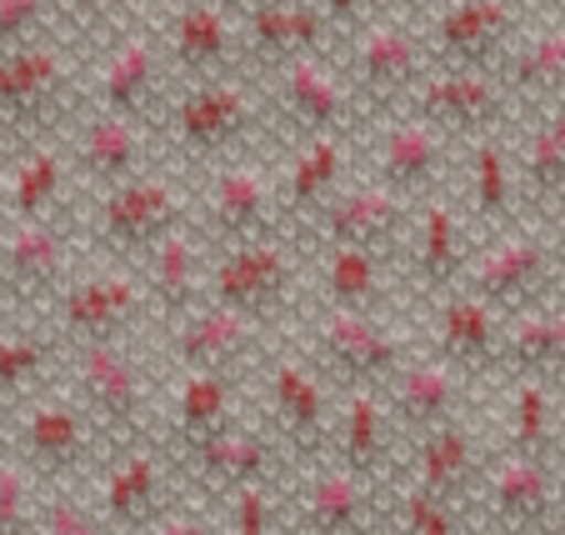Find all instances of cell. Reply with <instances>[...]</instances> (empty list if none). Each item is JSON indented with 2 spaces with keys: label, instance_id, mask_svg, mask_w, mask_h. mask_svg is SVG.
Instances as JSON below:
<instances>
[{
  "label": "cell",
  "instance_id": "cell-40",
  "mask_svg": "<svg viewBox=\"0 0 565 535\" xmlns=\"http://www.w3.org/2000/svg\"><path fill=\"white\" fill-rule=\"evenodd\" d=\"M81 171L100 185H116L126 175L140 171V120L136 116H116V110H100L86 130H81Z\"/></svg>",
  "mask_w": 565,
  "mask_h": 535
},
{
  "label": "cell",
  "instance_id": "cell-53",
  "mask_svg": "<svg viewBox=\"0 0 565 535\" xmlns=\"http://www.w3.org/2000/svg\"><path fill=\"white\" fill-rule=\"evenodd\" d=\"M345 535H381V531H345Z\"/></svg>",
  "mask_w": 565,
  "mask_h": 535
},
{
  "label": "cell",
  "instance_id": "cell-15",
  "mask_svg": "<svg viewBox=\"0 0 565 535\" xmlns=\"http://www.w3.org/2000/svg\"><path fill=\"white\" fill-rule=\"evenodd\" d=\"M375 390H381V400H385V410H391L401 440H411V436H420V430L440 426V420L466 416L470 375L456 371L450 361H440V355L416 351L391 381H385V386H375Z\"/></svg>",
  "mask_w": 565,
  "mask_h": 535
},
{
  "label": "cell",
  "instance_id": "cell-7",
  "mask_svg": "<svg viewBox=\"0 0 565 535\" xmlns=\"http://www.w3.org/2000/svg\"><path fill=\"white\" fill-rule=\"evenodd\" d=\"M280 446L270 440V430L260 426V420H235V426L215 430L211 440H201V446L191 450H171V466L175 475H181L185 491H195L205 501V495H215L221 501L225 491H235V485H250V481H276L280 475Z\"/></svg>",
  "mask_w": 565,
  "mask_h": 535
},
{
  "label": "cell",
  "instance_id": "cell-31",
  "mask_svg": "<svg viewBox=\"0 0 565 535\" xmlns=\"http://www.w3.org/2000/svg\"><path fill=\"white\" fill-rule=\"evenodd\" d=\"M416 71H420V45L406 25L381 21L355 41V86L365 96H381V100L401 96L416 81Z\"/></svg>",
  "mask_w": 565,
  "mask_h": 535
},
{
  "label": "cell",
  "instance_id": "cell-22",
  "mask_svg": "<svg viewBox=\"0 0 565 535\" xmlns=\"http://www.w3.org/2000/svg\"><path fill=\"white\" fill-rule=\"evenodd\" d=\"M65 280V240L55 225L41 221H15L6 236H0V306L6 296L35 306V300H51Z\"/></svg>",
  "mask_w": 565,
  "mask_h": 535
},
{
  "label": "cell",
  "instance_id": "cell-19",
  "mask_svg": "<svg viewBox=\"0 0 565 535\" xmlns=\"http://www.w3.org/2000/svg\"><path fill=\"white\" fill-rule=\"evenodd\" d=\"M241 420V371H181L160 410L166 450H191Z\"/></svg>",
  "mask_w": 565,
  "mask_h": 535
},
{
  "label": "cell",
  "instance_id": "cell-48",
  "mask_svg": "<svg viewBox=\"0 0 565 535\" xmlns=\"http://www.w3.org/2000/svg\"><path fill=\"white\" fill-rule=\"evenodd\" d=\"M140 535H221V521H215L211 511H201L195 501H185V495H181V501L166 505V511H160Z\"/></svg>",
  "mask_w": 565,
  "mask_h": 535
},
{
  "label": "cell",
  "instance_id": "cell-47",
  "mask_svg": "<svg viewBox=\"0 0 565 535\" xmlns=\"http://www.w3.org/2000/svg\"><path fill=\"white\" fill-rule=\"evenodd\" d=\"M35 535H110V525L100 521L96 505L81 501L75 485H51V495H41Z\"/></svg>",
  "mask_w": 565,
  "mask_h": 535
},
{
  "label": "cell",
  "instance_id": "cell-13",
  "mask_svg": "<svg viewBox=\"0 0 565 535\" xmlns=\"http://www.w3.org/2000/svg\"><path fill=\"white\" fill-rule=\"evenodd\" d=\"M71 100V61L45 41H21L0 51V126L41 130Z\"/></svg>",
  "mask_w": 565,
  "mask_h": 535
},
{
  "label": "cell",
  "instance_id": "cell-36",
  "mask_svg": "<svg viewBox=\"0 0 565 535\" xmlns=\"http://www.w3.org/2000/svg\"><path fill=\"white\" fill-rule=\"evenodd\" d=\"M470 505H456L446 495H430L420 485L395 475L381 495V535H466Z\"/></svg>",
  "mask_w": 565,
  "mask_h": 535
},
{
  "label": "cell",
  "instance_id": "cell-23",
  "mask_svg": "<svg viewBox=\"0 0 565 535\" xmlns=\"http://www.w3.org/2000/svg\"><path fill=\"white\" fill-rule=\"evenodd\" d=\"M320 236L331 246H361V250H391L406 231V195L391 191V185L371 181V185H355L345 195H331L320 205Z\"/></svg>",
  "mask_w": 565,
  "mask_h": 535
},
{
  "label": "cell",
  "instance_id": "cell-2",
  "mask_svg": "<svg viewBox=\"0 0 565 535\" xmlns=\"http://www.w3.org/2000/svg\"><path fill=\"white\" fill-rule=\"evenodd\" d=\"M256 365H260V406H266L260 426L270 430L280 456H290L296 466H320L326 450H331L341 386L306 351H286V345L266 351Z\"/></svg>",
  "mask_w": 565,
  "mask_h": 535
},
{
  "label": "cell",
  "instance_id": "cell-51",
  "mask_svg": "<svg viewBox=\"0 0 565 535\" xmlns=\"http://www.w3.org/2000/svg\"><path fill=\"white\" fill-rule=\"evenodd\" d=\"M71 11H81V15H96V21H106V15H120L130 6V0H65Z\"/></svg>",
  "mask_w": 565,
  "mask_h": 535
},
{
  "label": "cell",
  "instance_id": "cell-6",
  "mask_svg": "<svg viewBox=\"0 0 565 535\" xmlns=\"http://www.w3.org/2000/svg\"><path fill=\"white\" fill-rule=\"evenodd\" d=\"M181 475L171 466V450L160 440H136V446H120L100 461V491H96V511L110 525V535H140L150 521L175 495Z\"/></svg>",
  "mask_w": 565,
  "mask_h": 535
},
{
  "label": "cell",
  "instance_id": "cell-5",
  "mask_svg": "<svg viewBox=\"0 0 565 535\" xmlns=\"http://www.w3.org/2000/svg\"><path fill=\"white\" fill-rule=\"evenodd\" d=\"M470 511H486L491 531L555 535L561 531V471L551 456L501 450L480 471V491Z\"/></svg>",
  "mask_w": 565,
  "mask_h": 535
},
{
  "label": "cell",
  "instance_id": "cell-12",
  "mask_svg": "<svg viewBox=\"0 0 565 535\" xmlns=\"http://www.w3.org/2000/svg\"><path fill=\"white\" fill-rule=\"evenodd\" d=\"M381 495L385 485L345 471L335 461L310 466V475L290 495V525L296 535H345V531H375L381 525Z\"/></svg>",
  "mask_w": 565,
  "mask_h": 535
},
{
  "label": "cell",
  "instance_id": "cell-39",
  "mask_svg": "<svg viewBox=\"0 0 565 535\" xmlns=\"http://www.w3.org/2000/svg\"><path fill=\"white\" fill-rule=\"evenodd\" d=\"M341 165H345L341 130L310 136V146L296 150V161H290V171H286L280 205H286L290 215H320V205L331 201L335 185H341Z\"/></svg>",
  "mask_w": 565,
  "mask_h": 535
},
{
  "label": "cell",
  "instance_id": "cell-3",
  "mask_svg": "<svg viewBox=\"0 0 565 535\" xmlns=\"http://www.w3.org/2000/svg\"><path fill=\"white\" fill-rule=\"evenodd\" d=\"M11 456L41 485H75L100 471L110 456L96 420L75 406L71 390H35L21 406H11Z\"/></svg>",
  "mask_w": 565,
  "mask_h": 535
},
{
  "label": "cell",
  "instance_id": "cell-37",
  "mask_svg": "<svg viewBox=\"0 0 565 535\" xmlns=\"http://www.w3.org/2000/svg\"><path fill=\"white\" fill-rule=\"evenodd\" d=\"M156 81H160V55L146 35H126V41L110 51L106 71H100V86L96 100L100 110H116V116H136L150 106L156 96Z\"/></svg>",
  "mask_w": 565,
  "mask_h": 535
},
{
  "label": "cell",
  "instance_id": "cell-57",
  "mask_svg": "<svg viewBox=\"0 0 565 535\" xmlns=\"http://www.w3.org/2000/svg\"><path fill=\"white\" fill-rule=\"evenodd\" d=\"M0 325H6V321H0Z\"/></svg>",
  "mask_w": 565,
  "mask_h": 535
},
{
  "label": "cell",
  "instance_id": "cell-54",
  "mask_svg": "<svg viewBox=\"0 0 565 535\" xmlns=\"http://www.w3.org/2000/svg\"><path fill=\"white\" fill-rule=\"evenodd\" d=\"M561 266H565V240H561Z\"/></svg>",
  "mask_w": 565,
  "mask_h": 535
},
{
  "label": "cell",
  "instance_id": "cell-55",
  "mask_svg": "<svg viewBox=\"0 0 565 535\" xmlns=\"http://www.w3.org/2000/svg\"><path fill=\"white\" fill-rule=\"evenodd\" d=\"M491 535H515V531H491Z\"/></svg>",
  "mask_w": 565,
  "mask_h": 535
},
{
  "label": "cell",
  "instance_id": "cell-29",
  "mask_svg": "<svg viewBox=\"0 0 565 535\" xmlns=\"http://www.w3.org/2000/svg\"><path fill=\"white\" fill-rule=\"evenodd\" d=\"M326 41V15L306 0H256L246 6V45L260 61L286 65L290 55H316Z\"/></svg>",
  "mask_w": 565,
  "mask_h": 535
},
{
  "label": "cell",
  "instance_id": "cell-49",
  "mask_svg": "<svg viewBox=\"0 0 565 535\" xmlns=\"http://www.w3.org/2000/svg\"><path fill=\"white\" fill-rule=\"evenodd\" d=\"M51 0H0V51L31 41Z\"/></svg>",
  "mask_w": 565,
  "mask_h": 535
},
{
  "label": "cell",
  "instance_id": "cell-11",
  "mask_svg": "<svg viewBox=\"0 0 565 535\" xmlns=\"http://www.w3.org/2000/svg\"><path fill=\"white\" fill-rule=\"evenodd\" d=\"M100 240L110 250H126V256H146L166 231L185 225V191L171 175H126V181L106 185V201H100Z\"/></svg>",
  "mask_w": 565,
  "mask_h": 535
},
{
  "label": "cell",
  "instance_id": "cell-14",
  "mask_svg": "<svg viewBox=\"0 0 565 535\" xmlns=\"http://www.w3.org/2000/svg\"><path fill=\"white\" fill-rule=\"evenodd\" d=\"M395 440H401V430H395L381 390L375 386H341V400H335V430H331V450H326V461L345 466V471L365 475V481H375V485H391L395 475H401Z\"/></svg>",
  "mask_w": 565,
  "mask_h": 535
},
{
  "label": "cell",
  "instance_id": "cell-20",
  "mask_svg": "<svg viewBox=\"0 0 565 535\" xmlns=\"http://www.w3.org/2000/svg\"><path fill=\"white\" fill-rule=\"evenodd\" d=\"M256 126V96L235 81H215L205 75L195 90H185L175 106V140L195 156H215L246 140V130Z\"/></svg>",
  "mask_w": 565,
  "mask_h": 535
},
{
  "label": "cell",
  "instance_id": "cell-56",
  "mask_svg": "<svg viewBox=\"0 0 565 535\" xmlns=\"http://www.w3.org/2000/svg\"><path fill=\"white\" fill-rule=\"evenodd\" d=\"M555 535H565V521H561V531H555Z\"/></svg>",
  "mask_w": 565,
  "mask_h": 535
},
{
  "label": "cell",
  "instance_id": "cell-46",
  "mask_svg": "<svg viewBox=\"0 0 565 535\" xmlns=\"http://www.w3.org/2000/svg\"><path fill=\"white\" fill-rule=\"evenodd\" d=\"M41 515V481L6 450L0 461V535H35Z\"/></svg>",
  "mask_w": 565,
  "mask_h": 535
},
{
  "label": "cell",
  "instance_id": "cell-26",
  "mask_svg": "<svg viewBox=\"0 0 565 535\" xmlns=\"http://www.w3.org/2000/svg\"><path fill=\"white\" fill-rule=\"evenodd\" d=\"M146 256H150L146 296L166 321H175V315H185L191 306H201L205 300V256H201V240H195L191 225L166 231Z\"/></svg>",
  "mask_w": 565,
  "mask_h": 535
},
{
  "label": "cell",
  "instance_id": "cell-43",
  "mask_svg": "<svg viewBox=\"0 0 565 535\" xmlns=\"http://www.w3.org/2000/svg\"><path fill=\"white\" fill-rule=\"evenodd\" d=\"M511 90H521V96H565V25L531 35L511 55Z\"/></svg>",
  "mask_w": 565,
  "mask_h": 535
},
{
  "label": "cell",
  "instance_id": "cell-41",
  "mask_svg": "<svg viewBox=\"0 0 565 535\" xmlns=\"http://www.w3.org/2000/svg\"><path fill=\"white\" fill-rule=\"evenodd\" d=\"M61 181H65V161L55 150H45V146L25 150L21 161L11 165L6 185H0V211L11 215V221H41L51 211V201L61 195Z\"/></svg>",
  "mask_w": 565,
  "mask_h": 535
},
{
  "label": "cell",
  "instance_id": "cell-45",
  "mask_svg": "<svg viewBox=\"0 0 565 535\" xmlns=\"http://www.w3.org/2000/svg\"><path fill=\"white\" fill-rule=\"evenodd\" d=\"M470 201H476V215L486 221H505L515 205V171H511V156H505L501 140H480L476 146V161H470Z\"/></svg>",
  "mask_w": 565,
  "mask_h": 535
},
{
  "label": "cell",
  "instance_id": "cell-21",
  "mask_svg": "<svg viewBox=\"0 0 565 535\" xmlns=\"http://www.w3.org/2000/svg\"><path fill=\"white\" fill-rule=\"evenodd\" d=\"M501 86H495L486 65H446L440 75H430L426 86L416 90V110L420 120L440 126L446 136H480L501 120Z\"/></svg>",
  "mask_w": 565,
  "mask_h": 535
},
{
  "label": "cell",
  "instance_id": "cell-8",
  "mask_svg": "<svg viewBox=\"0 0 565 535\" xmlns=\"http://www.w3.org/2000/svg\"><path fill=\"white\" fill-rule=\"evenodd\" d=\"M290 290H296V256H290V246H280V236L225 246V256L215 260L211 280H205V300H221V306L246 311L266 325L286 311Z\"/></svg>",
  "mask_w": 565,
  "mask_h": 535
},
{
  "label": "cell",
  "instance_id": "cell-44",
  "mask_svg": "<svg viewBox=\"0 0 565 535\" xmlns=\"http://www.w3.org/2000/svg\"><path fill=\"white\" fill-rule=\"evenodd\" d=\"M286 531V505L276 481H250L221 495V535H280Z\"/></svg>",
  "mask_w": 565,
  "mask_h": 535
},
{
  "label": "cell",
  "instance_id": "cell-42",
  "mask_svg": "<svg viewBox=\"0 0 565 535\" xmlns=\"http://www.w3.org/2000/svg\"><path fill=\"white\" fill-rule=\"evenodd\" d=\"M531 201H561L565 195V106H555L541 126L531 130V146L521 156V175H515Z\"/></svg>",
  "mask_w": 565,
  "mask_h": 535
},
{
  "label": "cell",
  "instance_id": "cell-9",
  "mask_svg": "<svg viewBox=\"0 0 565 535\" xmlns=\"http://www.w3.org/2000/svg\"><path fill=\"white\" fill-rule=\"evenodd\" d=\"M150 311L146 280L126 270H100L55 290V335L61 341H126Z\"/></svg>",
  "mask_w": 565,
  "mask_h": 535
},
{
  "label": "cell",
  "instance_id": "cell-24",
  "mask_svg": "<svg viewBox=\"0 0 565 535\" xmlns=\"http://www.w3.org/2000/svg\"><path fill=\"white\" fill-rule=\"evenodd\" d=\"M205 215H211V231L235 246V240H256V236H276L280 231V191L270 185L266 171L256 165H231L211 181L205 191Z\"/></svg>",
  "mask_w": 565,
  "mask_h": 535
},
{
  "label": "cell",
  "instance_id": "cell-4",
  "mask_svg": "<svg viewBox=\"0 0 565 535\" xmlns=\"http://www.w3.org/2000/svg\"><path fill=\"white\" fill-rule=\"evenodd\" d=\"M306 355L331 375L335 386H385L416 351L395 325H385V315L320 306Z\"/></svg>",
  "mask_w": 565,
  "mask_h": 535
},
{
  "label": "cell",
  "instance_id": "cell-10",
  "mask_svg": "<svg viewBox=\"0 0 565 535\" xmlns=\"http://www.w3.org/2000/svg\"><path fill=\"white\" fill-rule=\"evenodd\" d=\"M166 345L181 371H246L266 355V321L231 311L221 300H201L171 321Z\"/></svg>",
  "mask_w": 565,
  "mask_h": 535
},
{
  "label": "cell",
  "instance_id": "cell-1",
  "mask_svg": "<svg viewBox=\"0 0 565 535\" xmlns=\"http://www.w3.org/2000/svg\"><path fill=\"white\" fill-rule=\"evenodd\" d=\"M65 390L96 420L110 450L160 440V406L140 355L126 341H65Z\"/></svg>",
  "mask_w": 565,
  "mask_h": 535
},
{
  "label": "cell",
  "instance_id": "cell-25",
  "mask_svg": "<svg viewBox=\"0 0 565 535\" xmlns=\"http://www.w3.org/2000/svg\"><path fill=\"white\" fill-rule=\"evenodd\" d=\"M515 25V0H456L436 21V55L446 65H486L511 45Z\"/></svg>",
  "mask_w": 565,
  "mask_h": 535
},
{
  "label": "cell",
  "instance_id": "cell-35",
  "mask_svg": "<svg viewBox=\"0 0 565 535\" xmlns=\"http://www.w3.org/2000/svg\"><path fill=\"white\" fill-rule=\"evenodd\" d=\"M561 446V420H555V390L545 375H511V400H505V450L515 456H551Z\"/></svg>",
  "mask_w": 565,
  "mask_h": 535
},
{
  "label": "cell",
  "instance_id": "cell-18",
  "mask_svg": "<svg viewBox=\"0 0 565 535\" xmlns=\"http://www.w3.org/2000/svg\"><path fill=\"white\" fill-rule=\"evenodd\" d=\"M501 331H505V315L495 311L491 300H480L476 290H466V286H450L446 296L436 300V315H430V355L450 361L466 375L495 371Z\"/></svg>",
  "mask_w": 565,
  "mask_h": 535
},
{
  "label": "cell",
  "instance_id": "cell-28",
  "mask_svg": "<svg viewBox=\"0 0 565 535\" xmlns=\"http://www.w3.org/2000/svg\"><path fill=\"white\" fill-rule=\"evenodd\" d=\"M446 171V130L430 126V120H395L391 130L381 136V175L375 181L411 195L430 191Z\"/></svg>",
  "mask_w": 565,
  "mask_h": 535
},
{
  "label": "cell",
  "instance_id": "cell-50",
  "mask_svg": "<svg viewBox=\"0 0 565 535\" xmlns=\"http://www.w3.org/2000/svg\"><path fill=\"white\" fill-rule=\"evenodd\" d=\"M326 25H355L361 21V0H320Z\"/></svg>",
  "mask_w": 565,
  "mask_h": 535
},
{
  "label": "cell",
  "instance_id": "cell-32",
  "mask_svg": "<svg viewBox=\"0 0 565 535\" xmlns=\"http://www.w3.org/2000/svg\"><path fill=\"white\" fill-rule=\"evenodd\" d=\"M235 51V25L221 0H191L171 21V55L185 75H215L231 65Z\"/></svg>",
  "mask_w": 565,
  "mask_h": 535
},
{
  "label": "cell",
  "instance_id": "cell-33",
  "mask_svg": "<svg viewBox=\"0 0 565 535\" xmlns=\"http://www.w3.org/2000/svg\"><path fill=\"white\" fill-rule=\"evenodd\" d=\"M280 100H286L290 116H296L310 136L341 130L345 110H351L345 86L320 65V55H290V61L280 65Z\"/></svg>",
  "mask_w": 565,
  "mask_h": 535
},
{
  "label": "cell",
  "instance_id": "cell-17",
  "mask_svg": "<svg viewBox=\"0 0 565 535\" xmlns=\"http://www.w3.org/2000/svg\"><path fill=\"white\" fill-rule=\"evenodd\" d=\"M551 260L555 256L541 236L511 231V236H501L495 246H486L476 260H470L460 286L476 290L480 300H491L501 315H511V311H525V306L541 300V290L551 286Z\"/></svg>",
  "mask_w": 565,
  "mask_h": 535
},
{
  "label": "cell",
  "instance_id": "cell-52",
  "mask_svg": "<svg viewBox=\"0 0 565 535\" xmlns=\"http://www.w3.org/2000/svg\"><path fill=\"white\" fill-rule=\"evenodd\" d=\"M225 11H241V6H256V0H221Z\"/></svg>",
  "mask_w": 565,
  "mask_h": 535
},
{
  "label": "cell",
  "instance_id": "cell-16",
  "mask_svg": "<svg viewBox=\"0 0 565 535\" xmlns=\"http://www.w3.org/2000/svg\"><path fill=\"white\" fill-rule=\"evenodd\" d=\"M486 461H491V456L480 450L476 426H470L466 416H456V420H440V426L411 436V456H406L401 481L420 485V491H430V495H446V501H456V505H476Z\"/></svg>",
  "mask_w": 565,
  "mask_h": 535
},
{
  "label": "cell",
  "instance_id": "cell-38",
  "mask_svg": "<svg viewBox=\"0 0 565 535\" xmlns=\"http://www.w3.org/2000/svg\"><path fill=\"white\" fill-rule=\"evenodd\" d=\"M61 345L65 341L51 331H6L0 325V410L21 406L51 381V371L61 365Z\"/></svg>",
  "mask_w": 565,
  "mask_h": 535
},
{
  "label": "cell",
  "instance_id": "cell-27",
  "mask_svg": "<svg viewBox=\"0 0 565 535\" xmlns=\"http://www.w3.org/2000/svg\"><path fill=\"white\" fill-rule=\"evenodd\" d=\"M495 371L505 375H565V306H525L505 315Z\"/></svg>",
  "mask_w": 565,
  "mask_h": 535
},
{
  "label": "cell",
  "instance_id": "cell-30",
  "mask_svg": "<svg viewBox=\"0 0 565 535\" xmlns=\"http://www.w3.org/2000/svg\"><path fill=\"white\" fill-rule=\"evenodd\" d=\"M320 306L385 315V306H391V280H385L381 250H361V246L326 250V260H320Z\"/></svg>",
  "mask_w": 565,
  "mask_h": 535
},
{
  "label": "cell",
  "instance_id": "cell-34",
  "mask_svg": "<svg viewBox=\"0 0 565 535\" xmlns=\"http://www.w3.org/2000/svg\"><path fill=\"white\" fill-rule=\"evenodd\" d=\"M411 266L416 280L430 296H446L450 286H460L466 276V240H460V221L450 205L430 201L416 221V240H411Z\"/></svg>",
  "mask_w": 565,
  "mask_h": 535
}]
</instances>
